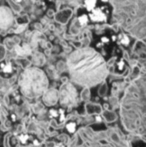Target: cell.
I'll return each mask as SVG.
<instances>
[{
	"mask_svg": "<svg viewBox=\"0 0 146 147\" xmlns=\"http://www.w3.org/2000/svg\"><path fill=\"white\" fill-rule=\"evenodd\" d=\"M85 109H86V113L90 115L99 114V113L102 112L101 106L98 104H93V103H87L85 106Z\"/></svg>",
	"mask_w": 146,
	"mask_h": 147,
	"instance_id": "5b68a950",
	"label": "cell"
},
{
	"mask_svg": "<svg viewBox=\"0 0 146 147\" xmlns=\"http://www.w3.org/2000/svg\"><path fill=\"white\" fill-rule=\"evenodd\" d=\"M47 81L43 73L37 71L31 74H27L22 82V89L24 94L29 97H37L42 94L46 89Z\"/></svg>",
	"mask_w": 146,
	"mask_h": 147,
	"instance_id": "7a4b0ae2",
	"label": "cell"
},
{
	"mask_svg": "<svg viewBox=\"0 0 146 147\" xmlns=\"http://www.w3.org/2000/svg\"><path fill=\"white\" fill-rule=\"evenodd\" d=\"M68 66L72 79L86 87L101 82L107 75L103 59L92 50L73 53L69 58Z\"/></svg>",
	"mask_w": 146,
	"mask_h": 147,
	"instance_id": "6da1fadb",
	"label": "cell"
},
{
	"mask_svg": "<svg viewBox=\"0 0 146 147\" xmlns=\"http://www.w3.org/2000/svg\"><path fill=\"white\" fill-rule=\"evenodd\" d=\"M121 43L123 45H128L129 44V38L127 36H123V38L121 39Z\"/></svg>",
	"mask_w": 146,
	"mask_h": 147,
	"instance_id": "5bb4252c",
	"label": "cell"
},
{
	"mask_svg": "<svg viewBox=\"0 0 146 147\" xmlns=\"http://www.w3.org/2000/svg\"><path fill=\"white\" fill-rule=\"evenodd\" d=\"M89 98H90L89 89H88V87H86V88L83 89V91H82V93H81V99L84 101H87Z\"/></svg>",
	"mask_w": 146,
	"mask_h": 147,
	"instance_id": "9c48e42d",
	"label": "cell"
},
{
	"mask_svg": "<svg viewBox=\"0 0 146 147\" xmlns=\"http://www.w3.org/2000/svg\"><path fill=\"white\" fill-rule=\"evenodd\" d=\"M90 19L92 21H98V22H101L106 20V15L102 12L101 9L97 8L95 9L94 8L93 10H91V13H90Z\"/></svg>",
	"mask_w": 146,
	"mask_h": 147,
	"instance_id": "277c9868",
	"label": "cell"
},
{
	"mask_svg": "<svg viewBox=\"0 0 146 147\" xmlns=\"http://www.w3.org/2000/svg\"><path fill=\"white\" fill-rule=\"evenodd\" d=\"M108 40H109V39H108L107 37H103V38H102V42H108Z\"/></svg>",
	"mask_w": 146,
	"mask_h": 147,
	"instance_id": "e0dca14e",
	"label": "cell"
},
{
	"mask_svg": "<svg viewBox=\"0 0 146 147\" xmlns=\"http://www.w3.org/2000/svg\"><path fill=\"white\" fill-rule=\"evenodd\" d=\"M1 68H3V71L4 72H6V73H8V72H11V70H12V67H11V65H10L9 63H7L6 65H2L1 64Z\"/></svg>",
	"mask_w": 146,
	"mask_h": 147,
	"instance_id": "7c38bea8",
	"label": "cell"
},
{
	"mask_svg": "<svg viewBox=\"0 0 146 147\" xmlns=\"http://www.w3.org/2000/svg\"><path fill=\"white\" fill-rule=\"evenodd\" d=\"M12 21V14L9 10L6 9V7H0V26L6 27L9 25V22Z\"/></svg>",
	"mask_w": 146,
	"mask_h": 147,
	"instance_id": "3957f363",
	"label": "cell"
},
{
	"mask_svg": "<svg viewBox=\"0 0 146 147\" xmlns=\"http://www.w3.org/2000/svg\"><path fill=\"white\" fill-rule=\"evenodd\" d=\"M98 93H99L100 96H105L106 93H107V85L105 83H103L101 86H100L99 90H98Z\"/></svg>",
	"mask_w": 146,
	"mask_h": 147,
	"instance_id": "30bf717a",
	"label": "cell"
},
{
	"mask_svg": "<svg viewBox=\"0 0 146 147\" xmlns=\"http://www.w3.org/2000/svg\"><path fill=\"white\" fill-rule=\"evenodd\" d=\"M5 54H6V49L3 45H0V60H2L5 57Z\"/></svg>",
	"mask_w": 146,
	"mask_h": 147,
	"instance_id": "4fadbf2b",
	"label": "cell"
},
{
	"mask_svg": "<svg viewBox=\"0 0 146 147\" xmlns=\"http://www.w3.org/2000/svg\"><path fill=\"white\" fill-rule=\"evenodd\" d=\"M85 6L87 10L91 11L95 8L96 6V0H85Z\"/></svg>",
	"mask_w": 146,
	"mask_h": 147,
	"instance_id": "ba28073f",
	"label": "cell"
},
{
	"mask_svg": "<svg viewBox=\"0 0 146 147\" xmlns=\"http://www.w3.org/2000/svg\"><path fill=\"white\" fill-rule=\"evenodd\" d=\"M71 13H72V11H71V10H69V9L63 10V11H61L60 13L57 15L56 20H57V21H59V22H61V23H65V22L69 19Z\"/></svg>",
	"mask_w": 146,
	"mask_h": 147,
	"instance_id": "8992f818",
	"label": "cell"
},
{
	"mask_svg": "<svg viewBox=\"0 0 146 147\" xmlns=\"http://www.w3.org/2000/svg\"><path fill=\"white\" fill-rule=\"evenodd\" d=\"M102 115H103V118L104 120H105L106 122H108V123H111V122H114L115 120H116V114H115L113 111H110V110H105L103 113H102Z\"/></svg>",
	"mask_w": 146,
	"mask_h": 147,
	"instance_id": "52a82bcc",
	"label": "cell"
},
{
	"mask_svg": "<svg viewBox=\"0 0 146 147\" xmlns=\"http://www.w3.org/2000/svg\"><path fill=\"white\" fill-rule=\"evenodd\" d=\"M24 28H25V26H20L19 28H17V29H16V33H21V31L23 30Z\"/></svg>",
	"mask_w": 146,
	"mask_h": 147,
	"instance_id": "2e32d148",
	"label": "cell"
},
{
	"mask_svg": "<svg viewBox=\"0 0 146 147\" xmlns=\"http://www.w3.org/2000/svg\"><path fill=\"white\" fill-rule=\"evenodd\" d=\"M102 1H103V2H107L108 0H102Z\"/></svg>",
	"mask_w": 146,
	"mask_h": 147,
	"instance_id": "ac0fdd59",
	"label": "cell"
},
{
	"mask_svg": "<svg viewBox=\"0 0 146 147\" xmlns=\"http://www.w3.org/2000/svg\"><path fill=\"white\" fill-rule=\"evenodd\" d=\"M112 139H114V141H116V142H119V140H120V139H119V136L117 135V133L113 134V135H112Z\"/></svg>",
	"mask_w": 146,
	"mask_h": 147,
	"instance_id": "9a60e30c",
	"label": "cell"
},
{
	"mask_svg": "<svg viewBox=\"0 0 146 147\" xmlns=\"http://www.w3.org/2000/svg\"><path fill=\"white\" fill-rule=\"evenodd\" d=\"M78 21H79V23L81 24V25H86L88 22L87 15H81L79 18H78Z\"/></svg>",
	"mask_w": 146,
	"mask_h": 147,
	"instance_id": "8fae6325",
	"label": "cell"
}]
</instances>
